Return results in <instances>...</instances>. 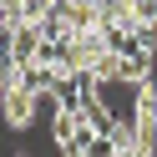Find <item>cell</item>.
<instances>
[{"label": "cell", "instance_id": "1", "mask_svg": "<svg viewBox=\"0 0 157 157\" xmlns=\"http://www.w3.org/2000/svg\"><path fill=\"white\" fill-rule=\"evenodd\" d=\"M36 112H41V96H36V91L5 86V127H10V132H25V127L36 122Z\"/></svg>", "mask_w": 157, "mask_h": 157}, {"label": "cell", "instance_id": "2", "mask_svg": "<svg viewBox=\"0 0 157 157\" xmlns=\"http://www.w3.org/2000/svg\"><path fill=\"white\" fill-rule=\"evenodd\" d=\"M61 152H66V157H91V152H106V137H101V132H96V127H91V122L81 117L76 137H71V142L61 147Z\"/></svg>", "mask_w": 157, "mask_h": 157}]
</instances>
